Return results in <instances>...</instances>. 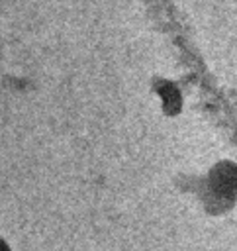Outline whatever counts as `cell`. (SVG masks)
Here are the masks:
<instances>
[{"label": "cell", "instance_id": "cell-1", "mask_svg": "<svg viewBox=\"0 0 237 251\" xmlns=\"http://www.w3.org/2000/svg\"><path fill=\"white\" fill-rule=\"evenodd\" d=\"M0 251H8V247H6V245H4L2 241H0Z\"/></svg>", "mask_w": 237, "mask_h": 251}]
</instances>
